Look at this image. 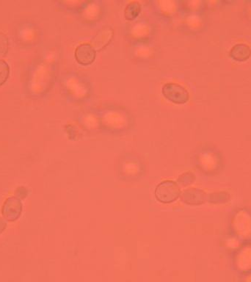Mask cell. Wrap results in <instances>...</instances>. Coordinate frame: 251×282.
<instances>
[{
  "mask_svg": "<svg viewBox=\"0 0 251 282\" xmlns=\"http://www.w3.org/2000/svg\"><path fill=\"white\" fill-rule=\"evenodd\" d=\"M164 97L176 104H186L190 100V93L183 85L175 83H167L162 86Z\"/></svg>",
  "mask_w": 251,
  "mask_h": 282,
  "instance_id": "obj_1",
  "label": "cell"
},
{
  "mask_svg": "<svg viewBox=\"0 0 251 282\" xmlns=\"http://www.w3.org/2000/svg\"><path fill=\"white\" fill-rule=\"evenodd\" d=\"M156 196L162 202H171L180 196V189L173 182H164L157 187Z\"/></svg>",
  "mask_w": 251,
  "mask_h": 282,
  "instance_id": "obj_2",
  "label": "cell"
},
{
  "mask_svg": "<svg viewBox=\"0 0 251 282\" xmlns=\"http://www.w3.org/2000/svg\"><path fill=\"white\" fill-rule=\"evenodd\" d=\"M77 63L82 65H89L96 60V51L91 44L84 43L77 46L75 52Z\"/></svg>",
  "mask_w": 251,
  "mask_h": 282,
  "instance_id": "obj_3",
  "label": "cell"
},
{
  "mask_svg": "<svg viewBox=\"0 0 251 282\" xmlns=\"http://www.w3.org/2000/svg\"><path fill=\"white\" fill-rule=\"evenodd\" d=\"M114 36V30L110 26L102 27L92 39L91 44L96 51L101 50L110 44Z\"/></svg>",
  "mask_w": 251,
  "mask_h": 282,
  "instance_id": "obj_4",
  "label": "cell"
},
{
  "mask_svg": "<svg viewBox=\"0 0 251 282\" xmlns=\"http://www.w3.org/2000/svg\"><path fill=\"white\" fill-rule=\"evenodd\" d=\"M229 55L234 60L244 61L251 56L250 47L244 43H238L233 46L229 52Z\"/></svg>",
  "mask_w": 251,
  "mask_h": 282,
  "instance_id": "obj_5",
  "label": "cell"
},
{
  "mask_svg": "<svg viewBox=\"0 0 251 282\" xmlns=\"http://www.w3.org/2000/svg\"><path fill=\"white\" fill-rule=\"evenodd\" d=\"M141 11V6L137 1L129 3L124 9V17L126 20L133 21L139 16Z\"/></svg>",
  "mask_w": 251,
  "mask_h": 282,
  "instance_id": "obj_6",
  "label": "cell"
},
{
  "mask_svg": "<svg viewBox=\"0 0 251 282\" xmlns=\"http://www.w3.org/2000/svg\"><path fill=\"white\" fill-rule=\"evenodd\" d=\"M188 194V204H202L206 201V195L203 191L199 189H191L187 191Z\"/></svg>",
  "mask_w": 251,
  "mask_h": 282,
  "instance_id": "obj_7",
  "label": "cell"
},
{
  "mask_svg": "<svg viewBox=\"0 0 251 282\" xmlns=\"http://www.w3.org/2000/svg\"><path fill=\"white\" fill-rule=\"evenodd\" d=\"M231 200L230 193L226 191H219L211 193L209 196L210 203L216 204H223L229 202Z\"/></svg>",
  "mask_w": 251,
  "mask_h": 282,
  "instance_id": "obj_8",
  "label": "cell"
},
{
  "mask_svg": "<svg viewBox=\"0 0 251 282\" xmlns=\"http://www.w3.org/2000/svg\"><path fill=\"white\" fill-rule=\"evenodd\" d=\"M10 67L6 60L0 59V85H3L9 76Z\"/></svg>",
  "mask_w": 251,
  "mask_h": 282,
  "instance_id": "obj_9",
  "label": "cell"
},
{
  "mask_svg": "<svg viewBox=\"0 0 251 282\" xmlns=\"http://www.w3.org/2000/svg\"><path fill=\"white\" fill-rule=\"evenodd\" d=\"M9 47V40L7 35L0 31V57H4L7 54Z\"/></svg>",
  "mask_w": 251,
  "mask_h": 282,
  "instance_id": "obj_10",
  "label": "cell"
}]
</instances>
